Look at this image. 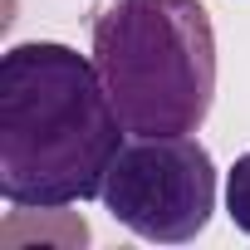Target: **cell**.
I'll return each instance as SVG.
<instances>
[{
    "label": "cell",
    "instance_id": "2",
    "mask_svg": "<svg viewBox=\"0 0 250 250\" xmlns=\"http://www.w3.org/2000/svg\"><path fill=\"white\" fill-rule=\"evenodd\" d=\"M93 64L128 133H196L216 103V30L201 0H113Z\"/></svg>",
    "mask_w": 250,
    "mask_h": 250
},
{
    "label": "cell",
    "instance_id": "3",
    "mask_svg": "<svg viewBox=\"0 0 250 250\" xmlns=\"http://www.w3.org/2000/svg\"><path fill=\"white\" fill-rule=\"evenodd\" d=\"M98 201L138 240L187 245L211 226L216 162L196 133H133L123 138Z\"/></svg>",
    "mask_w": 250,
    "mask_h": 250
},
{
    "label": "cell",
    "instance_id": "4",
    "mask_svg": "<svg viewBox=\"0 0 250 250\" xmlns=\"http://www.w3.org/2000/svg\"><path fill=\"white\" fill-rule=\"evenodd\" d=\"M226 216L235 221V230L250 235V152H240L226 172Z\"/></svg>",
    "mask_w": 250,
    "mask_h": 250
},
{
    "label": "cell",
    "instance_id": "1",
    "mask_svg": "<svg viewBox=\"0 0 250 250\" xmlns=\"http://www.w3.org/2000/svg\"><path fill=\"white\" fill-rule=\"evenodd\" d=\"M123 133L93 54L30 40L0 59V196L15 211L98 201Z\"/></svg>",
    "mask_w": 250,
    "mask_h": 250
}]
</instances>
